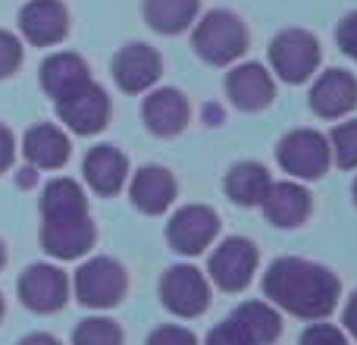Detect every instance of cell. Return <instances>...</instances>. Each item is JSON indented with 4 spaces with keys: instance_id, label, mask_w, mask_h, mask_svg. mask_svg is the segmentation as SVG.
I'll return each mask as SVG.
<instances>
[{
    "instance_id": "cell-1",
    "label": "cell",
    "mask_w": 357,
    "mask_h": 345,
    "mask_svg": "<svg viewBox=\"0 0 357 345\" xmlns=\"http://www.w3.org/2000/svg\"><path fill=\"white\" fill-rule=\"evenodd\" d=\"M264 292L273 308L314 323L339 308L342 283L323 264L304 258H279L266 267Z\"/></svg>"
},
{
    "instance_id": "cell-2",
    "label": "cell",
    "mask_w": 357,
    "mask_h": 345,
    "mask_svg": "<svg viewBox=\"0 0 357 345\" xmlns=\"http://www.w3.org/2000/svg\"><path fill=\"white\" fill-rule=\"evenodd\" d=\"M98 229L82 185L56 176L41 191V248L56 260H75L94 248Z\"/></svg>"
},
{
    "instance_id": "cell-3",
    "label": "cell",
    "mask_w": 357,
    "mask_h": 345,
    "mask_svg": "<svg viewBox=\"0 0 357 345\" xmlns=\"http://www.w3.org/2000/svg\"><path fill=\"white\" fill-rule=\"evenodd\" d=\"M197 57L210 66H232L238 57H245L251 35H248L241 16L229 10H210L195 22V35H191Z\"/></svg>"
},
{
    "instance_id": "cell-4",
    "label": "cell",
    "mask_w": 357,
    "mask_h": 345,
    "mask_svg": "<svg viewBox=\"0 0 357 345\" xmlns=\"http://www.w3.org/2000/svg\"><path fill=\"white\" fill-rule=\"evenodd\" d=\"M282 336V317L270 302H245L207 333L204 345H273Z\"/></svg>"
},
{
    "instance_id": "cell-5",
    "label": "cell",
    "mask_w": 357,
    "mask_h": 345,
    "mask_svg": "<svg viewBox=\"0 0 357 345\" xmlns=\"http://www.w3.org/2000/svg\"><path fill=\"white\" fill-rule=\"evenodd\" d=\"M69 289L75 292L85 308H94V311H110L116 308L119 302L126 298V289H129V273L119 260L113 258H91L75 270L73 277V286Z\"/></svg>"
},
{
    "instance_id": "cell-6",
    "label": "cell",
    "mask_w": 357,
    "mask_h": 345,
    "mask_svg": "<svg viewBox=\"0 0 357 345\" xmlns=\"http://www.w3.org/2000/svg\"><path fill=\"white\" fill-rule=\"evenodd\" d=\"M320 60V41L304 29H285L270 41V66L289 85H304L314 79Z\"/></svg>"
},
{
    "instance_id": "cell-7",
    "label": "cell",
    "mask_w": 357,
    "mask_h": 345,
    "mask_svg": "<svg viewBox=\"0 0 357 345\" xmlns=\"http://www.w3.org/2000/svg\"><path fill=\"white\" fill-rule=\"evenodd\" d=\"M276 161L289 176L295 179H323L333 163V154H329V138L323 132L314 129H295L289 135H282L276 148Z\"/></svg>"
},
{
    "instance_id": "cell-8",
    "label": "cell",
    "mask_w": 357,
    "mask_h": 345,
    "mask_svg": "<svg viewBox=\"0 0 357 345\" xmlns=\"http://www.w3.org/2000/svg\"><path fill=\"white\" fill-rule=\"evenodd\" d=\"M160 302L176 317L195 321L210 308V279L197 267L176 264L160 277Z\"/></svg>"
},
{
    "instance_id": "cell-9",
    "label": "cell",
    "mask_w": 357,
    "mask_h": 345,
    "mask_svg": "<svg viewBox=\"0 0 357 345\" xmlns=\"http://www.w3.org/2000/svg\"><path fill=\"white\" fill-rule=\"evenodd\" d=\"M257 245L245 235H232L222 239L210 254V279L220 286L222 292H241L251 286L254 273H257Z\"/></svg>"
},
{
    "instance_id": "cell-10",
    "label": "cell",
    "mask_w": 357,
    "mask_h": 345,
    "mask_svg": "<svg viewBox=\"0 0 357 345\" xmlns=\"http://www.w3.org/2000/svg\"><path fill=\"white\" fill-rule=\"evenodd\" d=\"M54 104H56V117L75 135H98L110 123V94L94 79L88 85H82L79 91L66 94L63 101H54Z\"/></svg>"
},
{
    "instance_id": "cell-11",
    "label": "cell",
    "mask_w": 357,
    "mask_h": 345,
    "mask_svg": "<svg viewBox=\"0 0 357 345\" xmlns=\"http://www.w3.org/2000/svg\"><path fill=\"white\" fill-rule=\"evenodd\" d=\"M16 295L35 314H56L69 302V277L54 264H31L19 277Z\"/></svg>"
},
{
    "instance_id": "cell-12",
    "label": "cell",
    "mask_w": 357,
    "mask_h": 345,
    "mask_svg": "<svg viewBox=\"0 0 357 345\" xmlns=\"http://www.w3.org/2000/svg\"><path fill=\"white\" fill-rule=\"evenodd\" d=\"M216 235H220V216L207 204L178 207L167 226V239L178 254H201L204 248L213 245Z\"/></svg>"
},
{
    "instance_id": "cell-13",
    "label": "cell",
    "mask_w": 357,
    "mask_h": 345,
    "mask_svg": "<svg viewBox=\"0 0 357 345\" xmlns=\"http://www.w3.org/2000/svg\"><path fill=\"white\" fill-rule=\"evenodd\" d=\"M163 73V60L151 44L132 41L113 57V79L126 94H144L157 85Z\"/></svg>"
},
{
    "instance_id": "cell-14",
    "label": "cell",
    "mask_w": 357,
    "mask_h": 345,
    "mask_svg": "<svg viewBox=\"0 0 357 345\" xmlns=\"http://www.w3.org/2000/svg\"><path fill=\"white\" fill-rule=\"evenodd\" d=\"M19 31L35 47H54L69 35V10L63 0H29L19 10Z\"/></svg>"
},
{
    "instance_id": "cell-15",
    "label": "cell",
    "mask_w": 357,
    "mask_h": 345,
    "mask_svg": "<svg viewBox=\"0 0 357 345\" xmlns=\"http://www.w3.org/2000/svg\"><path fill=\"white\" fill-rule=\"evenodd\" d=\"M226 94L238 110L245 113H257L266 110L276 98V85H273V75L266 73L260 63H241L232 66L226 75Z\"/></svg>"
},
{
    "instance_id": "cell-16",
    "label": "cell",
    "mask_w": 357,
    "mask_h": 345,
    "mask_svg": "<svg viewBox=\"0 0 357 345\" xmlns=\"http://www.w3.org/2000/svg\"><path fill=\"white\" fill-rule=\"evenodd\" d=\"M357 107V79L345 69H326L310 88V110L323 119H342Z\"/></svg>"
},
{
    "instance_id": "cell-17",
    "label": "cell",
    "mask_w": 357,
    "mask_h": 345,
    "mask_svg": "<svg viewBox=\"0 0 357 345\" xmlns=\"http://www.w3.org/2000/svg\"><path fill=\"white\" fill-rule=\"evenodd\" d=\"M144 126L160 138H176L191 119V107L178 88H154L142 107Z\"/></svg>"
},
{
    "instance_id": "cell-18",
    "label": "cell",
    "mask_w": 357,
    "mask_h": 345,
    "mask_svg": "<svg viewBox=\"0 0 357 345\" xmlns=\"http://www.w3.org/2000/svg\"><path fill=\"white\" fill-rule=\"evenodd\" d=\"M260 207H264L266 220H270L273 226L295 229V226H301V223L310 216L314 201H310V191L304 189L301 182H291V179L276 182V179H273V185H270V191L264 195Z\"/></svg>"
},
{
    "instance_id": "cell-19",
    "label": "cell",
    "mask_w": 357,
    "mask_h": 345,
    "mask_svg": "<svg viewBox=\"0 0 357 345\" xmlns=\"http://www.w3.org/2000/svg\"><path fill=\"white\" fill-rule=\"evenodd\" d=\"M176 191H178L176 176L167 167H157V163L142 167L129 182L132 204H135L142 214H148V216H157V214H163V210L173 207Z\"/></svg>"
},
{
    "instance_id": "cell-20",
    "label": "cell",
    "mask_w": 357,
    "mask_h": 345,
    "mask_svg": "<svg viewBox=\"0 0 357 345\" xmlns=\"http://www.w3.org/2000/svg\"><path fill=\"white\" fill-rule=\"evenodd\" d=\"M82 172H85V182L91 191L104 198H113L123 191L126 179H129V161L119 148L113 145H98L85 154L82 161Z\"/></svg>"
},
{
    "instance_id": "cell-21",
    "label": "cell",
    "mask_w": 357,
    "mask_h": 345,
    "mask_svg": "<svg viewBox=\"0 0 357 345\" xmlns=\"http://www.w3.org/2000/svg\"><path fill=\"white\" fill-rule=\"evenodd\" d=\"M22 154L35 170H60L66 167L73 145L69 135L54 123H38L25 132L22 138Z\"/></svg>"
},
{
    "instance_id": "cell-22",
    "label": "cell",
    "mask_w": 357,
    "mask_h": 345,
    "mask_svg": "<svg viewBox=\"0 0 357 345\" xmlns=\"http://www.w3.org/2000/svg\"><path fill=\"white\" fill-rule=\"evenodd\" d=\"M41 88L50 94L54 101H63L66 94L79 91L82 85L91 82V73H88V63L82 60L73 50H60V54H50L47 60L41 63Z\"/></svg>"
},
{
    "instance_id": "cell-23",
    "label": "cell",
    "mask_w": 357,
    "mask_h": 345,
    "mask_svg": "<svg viewBox=\"0 0 357 345\" xmlns=\"http://www.w3.org/2000/svg\"><path fill=\"white\" fill-rule=\"evenodd\" d=\"M222 185H226L229 201H235L238 207H260L264 195L273 185V176L264 163L245 161V163H235V167L226 172V182Z\"/></svg>"
},
{
    "instance_id": "cell-24",
    "label": "cell",
    "mask_w": 357,
    "mask_h": 345,
    "mask_svg": "<svg viewBox=\"0 0 357 345\" xmlns=\"http://www.w3.org/2000/svg\"><path fill=\"white\" fill-rule=\"evenodd\" d=\"M201 0H144V19L160 35H182L195 25Z\"/></svg>"
},
{
    "instance_id": "cell-25",
    "label": "cell",
    "mask_w": 357,
    "mask_h": 345,
    "mask_svg": "<svg viewBox=\"0 0 357 345\" xmlns=\"http://www.w3.org/2000/svg\"><path fill=\"white\" fill-rule=\"evenodd\" d=\"M123 327L110 317H88L73 330V345H123Z\"/></svg>"
},
{
    "instance_id": "cell-26",
    "label": "cell",
    "mask_w": 357,
    "mask_h": 345,
    "mask_svg": "<svg viewBox=\"0 0 357 345\" xmlns=\"http://www.w3.org/2000/svg\"><path fill=\"white\" fill-rule=\"evenodd\" d=\"M329 154L342 170H357V119L339 123L329 132Z\"/></svg>"
},
{
    "instance_id": "cell-27",
    "label": "cell",
    "mask_w": 357,
    "mask_h": 345,
    "mask_svg": "<svg viewBox=\"0 0 357 345\" xmlns=\"http://www.w3.org/2000/svg\"><path fill=\"white\" fill-rule=\"evenodd\" d=\"M22 41L13 31L0 29V79H10L19 66H22Z\"/></svg>"
},
{
    "instance_id": "cell-28",
    "label": "cell",
    "mask_w": 357,
    "mask_h": 345,
    "mask_svg": "<svg viewBox=\"0 0 357 345\" xmlns=\"http://www.w3.org/2000/svg\"><path fill=\"white\" fill-rule=\"evenodd\" d=\"M298 345H348V336L342 333L339 327H333V323L314 321V323H310V327L301 333Z\"/></svg>"
},
{
    "instance_id": "cell-29",
    "label": "cell",
    "mask_w": 357,
    "mask_h": 345,
    "mask_svg": "<svg viewBox=\"0 0 357 345\" xmlns=\"http://www.w3.org/2000/svg\"><path fill=\"white\" fill-rule=\"evenodd\" d=\"M148 345H197V336L185 327H157L148 336Z\"/></svg>"
},
{
    "instance_id": "cell-30",
    "label": "cell",
    "mask_w": 357,
    "mask_h": 345,
    "mask_svg": "<svg viewBox=\"0 0 357 345\" xmlns=\"http://www.w3.org/2000/svg\"><path fill=\"white\" fill-rule=\"evenodd\" d=\"M335 41H339V47L357 63V10L348 13V16L339 22V29H335Z\"/></svg>"
},
{
    "instance_id": "cell-31",
    "label": "cell",
    "mask_w": 357,
    "mask_h": 345,
    "mask_svg": "<svg viewBox=\"0 0 357 345\" xmlns=\"http://www.w3.org/2000/svg\"><path fill=\"white\" fill-rule=\"evenodd\" d=\"M13 161H16V138H13V132L6 129L3 123H0V172L10 170Z\"/></svg>"
},
{
    "instance_id": "cell-32",
    "label": "cell",
    "mask_w": 357,
    "mask_h": 345,
    "mask_svg": "<svg viewBox=\"0 0 357 345\" xmlns=\"http://www.w3.org/2000/svg\"><path fill=\"white\" fill-rule=\"evenodd\" d=\"M342 323H345V330L357 339V292L351 298H348V304H345V314H342Z\"/></svg>"
},
{
    "instance_id": "cell-33",
    "label": "cell",
    "mask_w": 357,
    "mask_h": 345,
    "mask_svg": "<svg viewBox=\"0 0 357 345\" xmlns=\"http://www.w3.org/2000/svg\"><path fill=\"white\" fill-rule=\"evenodd\" d=\"M19 345H63L56 336H50V333H31V336H25Z\"/></svg>"
},
{
    "instance_id": "cell-34",
    "label": "cell",
    "mask_w": 357,
    "mask_h": 345,
    "mask_svg": "<svg viewBox=\"0 0 357 345\" xmlns=\"http://www.w3.org/2000/svg\"><path fill=\"white\" fill-rule=\"evenodd\" d=\"M3 264H6V245H3V239H0V270H3Z\"/></svg>"
},
{
    "instance_id": "cell-35",
    "label": "cell",
    "mask_w": 357,
    "mask_h": 345,
    "mask_svg": "<svg viewBox=\"0 0 357 345\" xmlns=\"http://www.w3.org/2000/svg\"><path fill=\"white\" fill-rule=\"evenodd\" d=\"M3 311H6V304H3V295H0V321H3Z\"/></svg>"
},
{
    "instance_id": "cell-36",
    "label": "cell",
    "mask_w": 357,
    "mask_h": 345,
    "mask_svg": "<svg viewBox=\"0 0 357 345\" xmlns=\"http://www.w3.org/2000/svg\"><path fill=\"white\" fill-rule=\"evenodd\" d=\"M351 195H354V204H357V179H354V185H351Z\"/></svg>"
}]
</instances>
